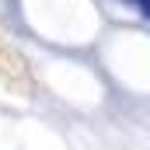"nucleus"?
Segmentation results:
<instances>
[{"mask_svg": "<svg viewBox=\"0 0 150 150\" xmlns=\"http://www.w3.org/2000/svg\"><path fill=\"white\" fill-rule=\"evenodd\" d=\"M136 4L143 7V14H147V18H150V0H136Z\"/></svg>", "mask_w": 150, "mask_h": 150, "instance_id": "1", "label": "nucleus"}]
</instances>
